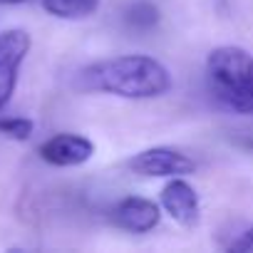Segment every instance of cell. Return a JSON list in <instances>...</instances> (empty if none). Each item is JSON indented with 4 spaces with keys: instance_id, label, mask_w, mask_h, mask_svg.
<instances>
[{
    "instance_id": "6da1fadb",
    "label": "cell",
    "mask_w": 253,
    "mask_h": 253,
    "mask_svg": "<svg viewBox=\"0 0 253 253\" xmlns=\"http://www.w3.org/2000/svg\"><path fill=\"white\" fill-rule=\"evenodd\" d=\"M77 87L124 99H152L171 89V72L149 55H119L87 65L77 75Z\"/></svg>"
},
{
    "instance_id": "7a4b0ae2",
    "label": "cell",
    "mask_w": 253,
    "mask_h": 253,
    "mask_svg": "<svg viewBox=\"0 0 253 253\" xmlns=\"http://www.w3.org/2000/svg\"><path fill=\"white\" fill-rule=\"evenodd\" d=\"M206 82L213 99L233 114H253V55L238 45H221L206 57Z\"/></svg>"
},
{
    "instance_id": "3957f363",
    "label": "cell",
    "mask_w": 253,
    "mask_h": 253,
    "mask_svg": "<svg viewBox=\"0 0 253 253\" xmlns=\"http://www.w3.org/2000/svg\"><path fill=\"white\" fill-rule=\"evenodd\" d=\"M30 33L28 30H5L0 33V109H5L15 94L20 67L30 52Z\"/></svg>"
},
{
    "instance_id": "277c9868",
    "label": "cell",
    "mask_w": 253,
    "mask_h": 253,
    "mask_svg": "<svg viewBox=\"0 0 253 253\" xmlns=\"http://www.w3.org/2000/svg\"><path fill=\"white\" fill-rule=\"evenodd\" d=\"M129 169L139 176H162V179H171V176H186L196 171V164L191 157H186L179 149L171 147H149L139 154H134L129 159Z\"/></svg>"
},
{
    "instance_id": "5b68a950",
    "label": "cell",
    "mask_w": 253,
    "mask_h": 253,
    "mask_svg": "<svg viewBox=\"0 0 253 253\" xmlns=\"http://www.w3.org/2000/svg\"><path fill=\"white\" fill-rule=\"evenodd\" d=\"M38 154L50 167H80L94 157V144L82 134L62 132L45 139L38 147Z\"/></svg>"
},
{
    "instance_id": "8992f818",
    "label": "cell",
    "mask_w": 253,
    "mask_h": 253,
    "mask_svg": "<svg viewBox=\"0 0 253 253\" xmlns=\"http://www.w3.org/2000/svg\"><path fill=\"white\" fill-rule=\"evenodd\" d=\"M162 209L184 228H194L201 218V201L196 189L184 176H171L162 189Z\"/></svg>"
},
{
    "instance_id": "52a82bcc",
    "label": "cell",
    "mask_w": 253,
    "mask_h": 253,
    "mask_svg": "<svg viewBox=\"0 0 253 253\" xmlns=\"http://www.w3.org/2000/svg\"><path fill=\"white\" fill-rule=\"evenodd\" d=\"M112 218L119 228L129 233H149L162 221V206L144 196H124L114 204Z\"/></svg>"
},
{
    "instance_id": "ba28073f",
    "label": "cell",
    "mask_w": 253,
    "mask_h": 253,
    "mask_svg": "<svg viewBox=\"0 0 253 253\" xmlns=\"http://www.w3.org/2000/svg\"><path fill=\"white\" fill-rule=\"evenodd\" d=\"M42 8L62 20H84L97 13L99 0H42Z\"/></svg>"
},
{
    "instance_id": "9c48e42d",
    "label": "cell",
    "mask_w": 253,
    "mask_h": 253,
    "mask_svg": "<svg viewBox=\"0 0 253 253\" xmlns=\"http://www.w3.org/2000/svg\"><path fill=\"white\" fill-rule=\"evenodd\" d=\"M126 23L137 30H152L159 23V10L149 0H137V3L126 10Z\"/></svg>"
},
{
    "instance_id": "30bf717a",
    "label": "cell",
    "mask_w": 253,
    "mask_h": 253,
    "mask_svg": "<svg viewBox=\"0 0 253 253\" xmlns=\"http://www.w3.org/2000/svg\"><path fill=\"white\" fill-rule=\"evenodd\" d=\"M35 132V122L28 117H0V134L15 139V142H28Z\"/></svg>"
},
{
    "instance_id": "8fae6325",
    "label": "cell",
    "mask_w": 253,
    "mask_h": 253,
    "mask_svg": "<svg viewBox=\"0 0 253 253\" xmlns=\"http://www.w3.org/2000/svg\"><path fill=\"white\" fill-rule=\"evenodd\" d=\"M226 251H236V253H253V223H251L248 228H243V231L238 233V238H233V241L226 246Z\"/></svg>"
},
{
    "instance_id": "7c38bea8",
    "label": "cell",
    "mask_w": 253,
    "mask_h": 253,
    "mask_svg": "<svg viewBox=\"0 0 253 253\" xmlns=\"http://www.w3.org/2000/svg\"><path fill=\"white\" fill-rule=\"evenodd\" d=\"M20 3H30V0H0V5H20Z\"/></svg>"
},
{
    "instance_id": "4fadbf2b",
    "label": "cell",
    "mask_w": 253,
    "mask_h": 253,
    "mask_svg": "<svg viewBox=\"0 0 253 253\" xmlns=\"http://www.w3.org/2000/svg\"><path fill=\"white\" fill-rule=\"evenodd\" d=\"M248 147H251V149H253V142H248Z\"/></svg>"
}]
</instances>
